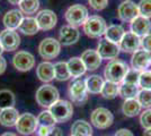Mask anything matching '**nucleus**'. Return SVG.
<instances>
[{
    "label": "nucleus",
    "mask_w": 151,
    "mask_h": 136,
    "mask_svg": "<svg viewBox=\"0 0 151 136\" xmlns=\"http://www.w3.org/2000/svg\"><path fill=\"white\" fill-rule=\"evenodd\" d=\"M19 118V112L16 108H7L0 110V125L5 127H13Z\"/></svg>",
    "instance_id": "4be33fe9"
},
{
    "label": "nucleus",
    "mask_w": 151,
    "mask_h": 136,
    "mask_svg": "<svg viewBox=\"0 0 151 136\" xmlns=\"http://www.w3.org/2000/svg\"><path fill=\"white\" fill-rule=\"evenodd\" d=\"M13 65L19 71H28L35 66V57L28 51H18L13 57Z\"/></svg>",
    "instance_id": "ddd939ff"
},
{
    "label": "nucleus",
    "mask_w": 151,
    "mask_h": 136,
    "mask_svg": "<svg viewBox=\"0 0 151 136\" xmlns=\"http://www.w3.org/2000/svg\"><path fill=\"white\" fill-rule=\"evenodd\" d=\"M90 120L95 127L98 129L108 128L114 121V116L111 111L106 108H97L91 112Z\"/></svg>",
    "instance_id": "1a4fd4ad"
},
{
    "label": "nucleus",
    "mask_w": 151,
    "mask_h": 136,
    "mask_svg": "<svg viewBox=\"0 0 151 136\" xmlns=\"http://www.w3.org/2000/svg\"><path fill=\"white\" fill-rule=\"evenodd\" d=\"M49 110L57 120V123H65L73 115L72 103L67 100H58L55 103L51 105Z\"/></svg>",
    "instance_id": "39448f33"
},
{
    "label": "nucleus",
    "mask_w": 151,
    "mask_h": 136,
    "mask_svg": "<svg viewBox=\"0 0 151 136\" xmlns=\"http://www.w3.org/2000/svg\"><path fill=\"white\" fill-rule=\"evenodd\" d=\"M1 136H17V135L14 134V133H5V134H2Z\"/></svg>",
    "instance_id": "09e8293b"
},
{
    "label": "nucleus",
    "mask_w": 151,
    "mask_h": 136,
    "mask_svg": "<svg viewBox=\"0 0 151 136\" xmlns=\"http://www.w3.org/2000/svg\"><path fill=\"white\" fill-rule=\"evenodd\" d=\"M142 109L141 104L137 99H129L125 100L122 105V111L126 117H135Z\"/></svg>",
    "instance_id": "cd10ccee"
},
{
    "label": "nucleus",
    "mask_w": 151,
    "mask_h": 136,
    "mask_svg": "<svg viewBox=\"0 0 151 136\" xmlns=\"http://www.w3.org/2000/svg\"><path fill=\"white\" fill-rule=\"evenodd\" d=\"M80 38V32L78 28L70 25H64L60 28L59 33V42L61 45H72Z\"/></svg>",
    "instance_id": "f3484780"
},
{
    "label": "nucleus",
    "mask_w": 151,
    "mask_h": 136,
    "mask_svg": "<svg viewBox=\"0 0 151 136\" xmlns=\"http://www.w3.org/2000/svg\"><path fill=\"white\" fill-rule=\"evenodd\" d=\"M119 94V85L114 84L112 82H104V85L101 87V95L104 99H107V100H112V99H115Z\"/></svg>",
    "instance_id": "473e14b6"
},
{
    "label": "nucleus",
    "mask_w": 151,
    "mask_h": 136,
    "mask_svg": "<svg viewBox=\"0 0 151 136\" xmlns=\"http://www.w3.org/2000/svg\"><path fill=\"white\" fill-rule=\"evenodd\" d=\"M16 129L22 135H31L38 128L37 118L29 112L19 115V118L16 123Z\"/></svg>",
    "instance_id": "6e6552de"
},
{
    "label": "nucleus",
    "mask_w": 151,
    "mask_h": 136,
    "mask_svg": "<svg viewBox=\"0 0 151 136\" xmlns=\"http://www.w3.org/2000/svg\"><path fill=\"white\" fill-rule=\"evenodd\" d=\"M120 50L123 52H135L140 49L141 47V38H139L138 35H135L134 33L125 32L122 40L119 43Z\"/></svg>",
    "instance_id": "dca6fc26"
},
{
    "label": "nucleus",
    "mask_w": 151,
    "mask_h": 136,
    "mask_svg": "<svg viewBox=\"0 0 151 136\" xmlns=\"http://www.w3.org/2000/svg\"><path fill=\"white\" fill-rule=\"evenodd\" d=\"M47 136H62V130L60 127H53Z\"/></svg>",
    "instance_id": "a18cd8bd"
},
{
    "label": "nucleus",
    "mask_w": 151,
    "mask_h": 136,
    "mask_svg": "<svg viewBox=\"0 0 151 136\" xmlns=\"http://www.w3.org/2000/svg\"><path fill=\"white\" fill-rule=\"evenodd\" d=\"M140 123L145 129L151 128V109L145 110L140 116Z\"/></svg>",
    "instance_id": "58836bf2"
},
{
    "label": "nucleus",
    "mask_w": 151,
    "mask_h": 136,
    "mask_svg": "<svg viewBox=\"0 0 151 136\" xmlns=\"http://www.w3.org/2000/svg\"><path fill=\"white\" fill-rule=\"evenodd\" d=\"M36 75L40 81L49 83L54 79V65L50 61H43L36 68Z\"/></svg>",
    "instance_id": "412c9836"
},
{
    "label": "nucleus",
    "mask_w": 151,
    "mask_h": 136,
    "mask_svg": "<svg viewBox=\"0 0 151 136\" xmlns=\"http://www.w3.org/2000/svg\"><path fill=\"white\" fill-rule=\"evenodd\" d=\"M61 51V43L54 38H45L38 45V53L45 60L57 58Z\"/></svg>",
    "instance_id": "0eeeda50"
},
{
    "label": "nucleus",
    "mask_w": 151,
    "mask_h": 136,
    "mask_svg": "<svg viewBox=\"0 0 151 136\" xmlns=\"http://www.w3.org/2000/svg\"><path fill=\"white\" fill-rule=\"evenodd\" d=\"M115 136H134L131 130L126 129V128H121L115 133Z\"/></svg>",
    "instance_id": "37998d69"
},
{
    "label": "nucleus",
    "mask_w": 151,
    "mask_h": 136,
    "mask_svg": "<svg viewBox=\"0 0 151 136\" xmlns=\"http://www.w3.org/2000/svg\"><path fill=\"white\" fill-rule=\"evenodd\" d=\"M124 28H123V26L121 25H111L107 27L106 32H105V39L108 40V41H111V42H113V43H116V44H119L120 43V41L122 40L123 38V35H124Z\"/></svg>",
    "instance_id": "bb28decb"
},
{
    "label": "nucleus",
    "mask_w": 151,
    "mask_h": 136,
    "mask_svg": "<svg viewBox=\"0 0 151 136\" xmlns=\"http://www.w3.org/2000/svg\"><path fill=\"white\" fill-rule=\"evenodd\" d=\"M7 68V61L2 56H0V75L4 74Z\"/></svg>",
    "instance_id": "c03bdc74"
},
{
    "label": "nucleus",
    "mask_w": 151,
    "mask_h": 136,
    "mask_svg": "<svg viewBox=\"0 0 151 136\" xmlns=\"http://www.w3.org/2000/svg\"><path fill=\"white\" fill-rule=\"evenodd\" d=\"M16 103L15 94L10 90H0V110L7 109V108H14Z\"/></svg>",
    "instance_id": "c85d7f7f"
},
{
    "label": "nucleus",
    "mask_w": 151,
    "mask_h": 136,
    "mask_svg": "<svg viewBox=\"0 0 151 136\" xmlns=\"http://www.w3.org/2000/svg\"><path fill=\"white\" fill-rule=\"evenodd\" d=\"M67 65H68V69H69V73H70V75H71V77H73V78L80 77V76H82V75L86 73V71H87L80 57H72V58L67 63Z\"/></svg>",
    "instance_id": "5701e85b"
},
{
    "label": "nucleus",
    "mask_w": 151,
    "mask_h": 136,
    "mask_svg": "<svg viewBox=\"0 0 151 136\" xmlns=\"http://www.w3.org/2000/svg\"><path fill=\"white\" fill-rule=\"evenodd\" d=\"M129 69L130 68L125 61H123L121 59H114V60H111L106 65L104 75H105L107 82H112L114 84L119 85L123 82Z\"/></svg>",
    "instance_id": "f257e3e1"
},
{
    "label": "nucleus",
    "mask_w": 151,
    "mask_h": 136,
    "mask_svg": "<svg viewBox=\"0 0 151 136\" xmlns=\"http://www.w3.org/2000/svg\"><path fill=\"white\" fill-rule=\"evenodd\" d=\"M18 30L25 35H34L40 31V27L37 25V22L34 17H24L22 20Z\"/></svg>",
    "instance_id": "393cba45"
},
{
    "label": "nucleus",
    "mask_w": 151,
    "mask_h": 136,
    "mask_svg": "<svg viewBox=\"0 0 151 136\" xmlns=\"http://www.w3.org/2000/svg\"><path fill=\"white\" fill-rule=\"evenodd\" d=\"M131 65L133 69L139 71H151V53L143 49L137 50L133 52Z\"/></svg>",
    "instance_id": "9d476101"
},
{
    "label": "nucleus",
    "mask_w": 151,
    "mask_h": 136,
    "mask_svg": "<svg viewBox=\"0 0 151 136\" xmlns=\"http://www.w3.org/2000/svg\"><path fill=\"white\" fill-rule=\"evenodd\" d=\"M82 26H83L85 34L91 39H98L103 36L107 30V24L105 20L98 15L89 16Z\"/></svg>",
    "instance_id": "f03ea898"
},
{
    "label": "nucleus",
    "mask_w": 151,
    "mask_h": 136,
    "mask_svg": "<svg viewBox=\"0 0 151 136\" xmlns=\"http://www.w3.org/2000/svg\"><path fill=\"white\" fill-rule=\"evenodd\" d=\"M23 20H24V16H23V13L19 9H12V10L7 12L4 15L2 23L6 26V28L15 31L19 27Z\"/></svg>",
    "instance_id": "aec40b11"
},
{
    "label": "nucleus",
    "mask_w": 151,
    "mask_h": 136,
    "mask_svg": "<svg viewBox=\"0 0 151 136\" xmlns=\"http://www.w3.org/2000/svg\"><path fill=\"white\" fill-rule=\"evenodd\" d=\"M37 123L38 126H44V127H55L54 125L57 124V120L54 119V117L52 116V113L50 112V110L42 111L37 117Z\"/></svg>",
    "instance_id": "72a5a7b5"
},
{
    "label": "nucleus",
    "mask_w": 151,
    "mask_h": 136,
    "mask_svg": "<svg viewBox=\"0 0 151 136\" xmlns=\"http://www.w3.org/2000/svg\"><path fill=\"white\" fill-rule=\"evenodd\" d=\"M93 128L86 120H76L71 126V136H91Z\"/></svg>",
    "instance_id": "b1692460"
},
{
    "label": "nucleus",
    "mask_w": 151,
    "mask_h": 136,
    "mask_svg": "<svg viewBox=\"0 0 151 136\" xmlns=\"http://www.w3.org/2000/svg\"><path fill=\"white\" fill-rule=\"evenodd\" d=\"M91 136H93V135H91Z\"/></svg>",
    "instance_id": "3c124183"
},
{
    "label": "nucleus",
    "mask_w": 151,
    "mask_h": 136,
    "mask_svg": "<svg viewBox=\"0 0 151 136\" xmlns=\"http://www.w3.org/2000/svg\"><path fill=\"white\" fill-rule=\"evenodd\" d=\"M140 74L141 71H137V69H133V68H130L127 73H126L125 77L123 79L122 83H125V84L129 85H135V86H139V78H140Z\"/></svg>",
    "instance_id": "c9c22d12"
},
{
    "label": "nucleus",
    "mask_w": 151,
    "mask_h": 136,
    "mask_svg": "<svg viewBox=\"0 0 151 136\" xmlns=\"http://www.w3.org/2000/svg\"><path fill=\"white\" fill-rule=\"evenodd\" d=\"M139 91H140V87L135 86V85H129L125 83L119 85V95L123 97L124 100L137 99Z\"/></svg>",
    "instance_id": "c756f323"
},
{
    "label": "nucleus",
    "mask_w": 151,
    "mask_h": 136,
    "mask_svg": "<svg viewBox=\"0 0 151 136\" xmlns=\"http://www.w3.org/2000/svg\"><path fill=\"white\" fill-rule=\"evenodd\" d=\"M137 100L139 103L141 104L142 108H147L150 109L151 107V90H141L139 91Z\"/></svg>",
    "instance_id": "f704fd0d"
},
{
    "label": "nucleus",
    "mask_w": 151,
    "mask_h": 136,
    "mask_svg": "<svg viewBox=\"0 0 151 136\" xmlns=\"http://www.w3.org/2000/svg\"><path fill=\"white\" fill-rule=\"evenodd\" d=\"M87 87H86V83L82 78L78 77L75 78L69 85V97L71 101L73 103H77L79 105L83 104L87 101Z\"/></svg>",
    "instance_id": "423d86ee"
},
{
    "label": "nucleus",
    "mask_w": 151,
    "mask_h": 136,
    "mask_svg": "<svg viewBox=\"0 0 151 136\" xmlns=\"http://www.w3.org/2000/svg\"><path fill=\"white\" fill-rule=\"evenodd\" d=\"M0 44L2 45L4 51H15L20 44V36L14 30H4L0 32Z\"/></svg>",
    "instance_id": "f8f14e48"
},
{
    "label": "nucleus",
    "mask_w": 151,
    "mask_h": 136,
    "mask_svg": "<svg viewBox=\"0 0 151 136\" xmlns=\"http://www.w3.org/2000/svg\"><path fill=\"white\" fill-rule=\"evenodd\" d=\"M88 2L95 10H103L108 5V0H88Z\"/></svg>",
    "instance_id": "ea45409f"
},
{
    "label": "nucleus",
    "mask_w": 151,
    "mask_h": 136,
    "mask_svg": "<svg viewBox=\"0 0 151 136\" xmlns=\"http://www.w3.org/2000/svg\"><path fill=\"white\" fill-rule=\"evenodd\" d=\"M35 20L37 22L40 30L42 31H50L52 28H54V26L58 23L57 14L50 9H43L37 12Z\"/></svg>",
    "instance_id": "4468645a"
},
{
    "label": "nucleus",
    "mask_w": 151,
    "mask_h": 136,
    "mask_svg": "<svg viewBox=\"0 0 151 136\" xmlns=\"http://www.w3.org/2000/svg\"><path fill=\"white\" fill-rule=\"evenodd\" d=\"M2 52H4V49H2V45L0 44V56L2 55Z\"/></svg>",
    "instance_id": "8fccbe9b"
},
{
    "label": "nucleus",
    "mask_w": 151,
    "mask_h": 136,
    "mask_svg": "<svg viewBox=\"0 0 151 136\" xmlns=\"http://www.w3.org/2000/svg\"><path fill=\"white\" fill-rule=\"evenodd\" d=\"M71 77L68 69V65L64 61H59L54 64V78L59 82L68 81Z\"/></svg>",
    "instance_id": "7c9ffc66"
},
{
    "label": "nucleus",
    "mask_w": 151,
    "mask_h": 136,
    "mask_svg": "<svg viewBox=\"0 0 151 136\" xmlns=\"http://www.w3.org/2000/svg\"><path fill=\"white\" fill-rule=\"evenodd\" d=\"M141 48L151 53V33L141 38Z\"/></svg>",
    "instance_id": "a19ab883"
},
{
    "label": "nucleus",
    "mask_w": 151,
    "mask_h": 136,
    "mask_svg": "<svg viewBox=\"0 0 151 136\" xmlns=\"http://www.w3.org/2000/svg\"><path fill=\"white\" fill-rule=\"evenodd\" d=\"M137 5L140 16L151 18V0H140V2Z\"/></svg>",
    "instance_id": "e433bc0d"
},
{
    "label": "nucleus",
    "mask_w": 151,
    "mask_h": 136,
    "mask_svg": "<svg viewBox=\"0 0 151 136\" xmlns=\"http://www.w3.org/2000/svg\"><path fill=\"white\" fill-rule=\"evenodd\" d=\"M143 136H151V128H149V129H145V132H143Z\"/></svg>",
    "instance_id": "de8ad7c7"
},
{
    "label": "nucleus",
    "mask_w": 151,
    "mask_h": 136,
    "mask_svg": "<svg viewBox=\"0 0 151 136\" xmlns=\"http://www.w3.org/2000/svg\"><path fill=\"white\" fill-rule=\"evenodd\" d=\"M19 10L26 15L37 14L40 8V0H22L19 2Z\"/></svg>",
    "instance_id": "2f4dec72"
},
{
    "label": "nucleus",
    "mask_w": 151,
    "mask_h": 136,
    "mask_svg": "<svg viewBox=\"0 0 151 136\" xmlns=\"http://www.w3.org/2000/svg\"><path fill=\"white\" fill-rule=\"evenodd\" d=\"M81 60L83 65L86 67L87 71H96L97 68H99L101 64V58L99 57L98 52L93 49L86 50L81 53Z\"/></svg>",
    "instance_id": "6ab92c4d"
},
{
    "label": "nucleus",
    "mask_w": 151,
    "mask_h": 136,
    "mask_svg": "<svg viewBox=\"0 0 151 136\" xmlns=\"http://www.w3.org/2000/svg\"><path fill=\"white\" fill-rule=\"evenodd\" d=\"M53 128V127H52ZM52 128H49V127H44V126H38L37 128V134L38 136H47L50 134V132Z\"/></svg>",
    "instance_id": "79ce46f5"
},
{
    "label": "nucleus",
    "mask_w": 151,
    "mask_h": 136,
    "mask_svg": "<svg viewBox=\"0 0 151 136\" xmlns=\"http://www.w3.org/2000/svg\"><path fill=\"white\" fill-rule=\"evenodd\" d=\"M139 87L142 90H151V71H141L139 78Z\"/></svg>",
    "instance_id": "4c0bfd02"
},
{
    "label": "nucleus",
    "mask_w": 151,
    "mask_h": 136,
    "mask_svg": "<svg viewBox=\"0 0 151 136\" xmlns=\"http://www.w3.org/2000/svg\"><path fill=\"white\" fill-rule=\"evenodd\" d=\"M59 97L60 94L58 89L51 84H44L40 86L35 94L36 102L44 108H50L52 104L55 103L58 100H60Z\"/></svg>",
    "instance_id": "20e7f679"
},
{
    "label": "nucleus",
    "mask_w": 151,
    "mask_h": 136,
    "mask_svg": "<svg viewBox=\"0 0 151 136\" xmlns=\"http://www.w3.org/2000/svg\"><path fill=\"white\" fill-rule=\"evenodd\" d=\"M131 32L138 35L139 38H143L145 35L149 34L151 31V22L149 18H145L143 16H137L131 22Z\"/></svg>",
    "instance_id": "a211bd4d"
},
{
    "label": "nucleus",
    "mask_w": 151,
    "mask_h": 136,
    "mask_svg": "<svg viewBox=\"0 0 151 136\" xmlns=\"http://www.w3.org/2000/svg\"><path fill=\"white\" fill-rule=\"evenodd\" d=\"M87 92L91 94H99L101 91V87L104 85V79L99 75H91L88 76L85 81Z\"/></svg>",
    "instance_id": "a878e982"
},
{
    "label": "nucleus",
    "mask_w": 151,
    "mask_h": 136,
    "mask_svg": "<svg viewBox=\"0 0 151 136\" xmlns=\"http://www.w3.org/2000/svg\"><path fill=\"white\" fill-rule=\"evenodd\" d=\"M99 57L101 58V60H114L117 58V56L120 55V47L116 43H113L111 41H108L106 39H101L98 42L97 45V50Z\"/></svg>",
    "instance_id": "9b49d317"
},
{
    "label": "nucleus",
    "mask_w": 151,
    "mask_h": 136,
    "mask_svg": "<svg viewBox=\"0 0 151 136\" xmlns=\"http://www.w3.org/2000/svg\"><path fill=\"white\" fill-rule=\"evenodd\" d=\"M117 15L122 22H132L139 16L138 5L132 0H125L117 8Z\"/></svg>",
    "instance_id": "2eb2a0df"
},
{
    "label": "nucleus",
    "mask_w": 151,
    "mask_h": 136,
    "mask_svg": "<svg viewBox=\"0 0 151 136\" xmlns=\"http://www.w3.org/2000/svg\"><path fill=\"white\" fill-rule=\"evenodd\" d=\"M9 1V4H12V5H19V2L22 1V0H8Z\"/></svg>",
    "instance_id": "49530a36"
},
{
    "label": "nucleus",
    "mask_w": 151,
    "mask_h": 136,
    "mask_svg": "<svg viewBox=\"0 0 151 136\" xmlns=\"http://www.w3.org/2000/svg\"><path fill=\"white\" fill-rule=\"evenodd\" d=\"M88 17V9L80 4H76V5L70 6L64 14V18L67 20L68 25L76 27V28L83 25Z\"/></svg>",
    "instance_id": "7ed1b4c3"
}]
</instances>
